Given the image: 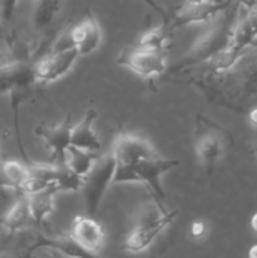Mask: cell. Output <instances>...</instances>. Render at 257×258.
<instances>
[{
	"label": "cell",
	"mask_w": 257,
	"mask_h": 258,
	"mask_svg": "<svg viewBox=\"0 0 257 258\" xmlns=\"http://www.w3.org/2000/svg\"><path fill=\"white\" fill-rule=\"evenodd\" d=\"M239 9L241 5L234 0L228 8L216 15L208 29L194 42L188 53L183 55L169 72L173 75H185L231 47L234 27L238 22Z\"/></svg>",
	"instance_id": "cell-3"
},
{
	"label": "cell",
	"mask_w": 257,
	"mask_h": 258,
	"mask_svg": "<svg viewBox=\"0 0 257 258\" xmlns=\"http://www.w3.org/2000/svg\"><path fill=\"white\" fill-rule=\"evenodd\" d=\"M3 160H4V159H3V156H2V153H0V164L3 163Z\"/></svg>",
	"instance_id": "cell-30"
},
{
	"label": "cell",
	"mask_w": 257,
	"mask_h": 258,
	"mask_svg": "<svg viewBox=\"0 0 257 258\" xmlns=\"http://www.w3.org/2000/svg\"><path fill=\"white\" fill-rule=\"evenodd\" d=\"M58 194L54 186L27 196L30 217L35 227H40L54 211V197Z\"/></svg>",
	"instance_id": "cell-17"
},
{
	"label": "cell",
	"mask_w": 257,
	"mask_h": 258,
	"mask_svg": "<svg viewBox=\"0 0 257 258\" xmlns=\"http://www.w3.org/2000/svg\"><path fill=\"white\" fill-rule=\"evenodd\" d=\"M3 185H5V186H10L9 184H8V183H0V186H3ZM10 188H12V186H10Z\"/></svg>",
	"instance_id": "cell-29"
},
{
	"label": "cell",
	"mask_w": 257,
	"mask_h": 258,
	"mask_svg": "<svg viewBox=\"0 0 257 258\" xmlns=\"http://www.w3.org/2000/svg\"><path fill=\"white\" fill-rule=\"evenodd\" d=\"M203 2H223V0H185V3L188 4H197V3H203Z\"/></svg>",
	"instance_id": "cell-28"
},
{
	"label": "cell",
	"mask_w": 257,
	"mask_h": 258,
	"mask_svg": "<svg viewBox=\"0 0 257 258\" xmlns=\"http://www.w3.org/2000/svg\"><path fill=\"white\" fill-rule=\"evenodd\" d=\"M249 226H251L252 231L257 234V212L251 217V221H249Z\"/></svg>",
	"instance_id": "cell-26"
},
{
	"label": "cell",
	"mask_w": 257,
	"mask_h": 258,
	"mask_svg": "<svg viewBox=\"0 0 257 258\" xmlns=\"http://www.w3.org/2000/svg\"><path fill=\"white\" fill-rule=\"evenodd\" d=\"M143 2H145L146 4H148L149 7H150L151 9L154 10V12L158 13V14L161 17V20H163V22H166V23L170 22V18L168 17V14H166V13H165V10H164L163 8L160 7V5L156 4V3L154 2V0H143Z\"/></svg>",
	"instance_id": "cell-25"
},
{
	"label": "cell",
	"mask_w": 257,
	"mask_h": 258,
	"mask_svg": "<svg viewBox=\"0 0 257 258\" xmlns=\"http://www.w3.org/2000/svg\"><path fill=\"white\" fill-rule=\"evenodd\" d=\"M70 237L88 256H96L105 247L106 234L102 226L95 217L77 216L73 219L70 229Z\"/></svg>",
	"instance_id": "cell-11"
},
{
	"label": "cell",
	"mask_w": 257,
	"mask_h": 258,
	"mask_svg": "<svg viewBox=\"0 0 257 258\" xmlns=\"http://www.w3.org/2000/svg\"><path fill=\"white\" fill-rule=\"evenodd\" d=\"M78 57H81L80 53L72 45H66L42 55L33 62L35 80L40 83H52L60 80L72 70Z\"/></svg>",
	"instance_id": "cell-8"
},
{
	"label": "cell",
	"mask_w": 257,
	"mask_h": 258,
	"mask_svg": "<svg viewBox=\"0 0 257 258\" xmlns=\"http://www.w3.org/2000/svg\"><path fill=\"white\" fill-rule=\"evenodd\" d=\"M96 159L97 158L95 156V153H91V151L83 150V149L71 145L68 148L67 153H66L65 165L71 171H73L76 175L83 179V176L92 168Z\"/></svg>",
	"instance_id": "cell-20"
},
{
	"label": "cell",
	"mask_w": 257,
	"mask_h": 258,
	"mask_svg": "<svg viewBox=\"0 0 257 258\" xmlns=\"http://www.w3.org/2000/svg\"><path fill=\"white\" fill-rule=\"evenodd\" d=\"M178 213V211L164 209L161 211L160 216L154 217L150 221H144L126 237L121 248L130 253H140L146 251L158 238L159 234L163 233L173 223Z\"/></svg>",
	"instance_id": "cell-9"
},
{
	"label": "cell",
	"mask_w": 257,
	"mask_h": 258,
	"mask_svg": "<svg viewBox=\"0 0 257 258\" xmlns=\"http://www.w3.org/2000/svg\"><path fill=\"white\" fill-rule=\"evenodd\" d=\"M232 3L233 2H229V0H223V2L219 3L203 2L197 3V4H188V3H185L170 18L169 27H170L171 32L174 33V30L188 27V25L209 22L216 15L223 12L226 8H228Z\"/></svg>",
	"instance_id": "cell-12"
},
{
	"label": "cell",
	"mask_w": 257,
	"mask_h": 258,
	"mask_svg": "<svg viewBox=\"0 0 257 258\" xmlns=\"http://www.w3.org/2000/svg\"><path fill=\"white\" fill-rule=\"evenodd\" d=\"M248 256L251 258H257V244H253V246L249 248Z\"/></svg>",
	"instance_id": "cell-27"
},
{
	"label": "cell",
	"mask_w": 257,
	"mask_h": 258,
	"mask_svg": "<svg viewBox=\"0 0 257 258\" xmlns=\"http://www.w3.org/2000/svg\"><path fill=\"white\" fill-rule=\"evenodd\" d=\"M0 23H2V17H0Z\"/></svg>",
	"instance_id": "cell-32"
},
{
	"label": "cell",
	"mask_w": 257,
	"mask_h": 258,
	"mask_svg": "<svg viewBox=\"0 0 257 258\" xmlns=\"http://www.w3.org/2000/svg\"><path fill=\"white\" fill-rule=\"evenodd\" d=\"M115 158V175L112 184H143L150 189L156 206L163 208L165 199L161 176L179 166L180 161L161 156L151 143L143 136L120 131L111 149Z\"/></svg>",
	"instance_id": "cell-1"
},
{
	"label": "cell",
	"mask_w": 257,
	"mask_h": 258,
	"mask_svg": "<svg viewBox=\"0 0 257 258\" xmlns=\"http://www.w3.org/2000/svg\"><path fill=\"white\" fill-rule=\"evenodd\" d=\"M32 224L33 221L30 217L27 196L18 194L17 201L13 203L5 216L0 218V227H3L9 236H14Z\"/></svg>",
	"instance_id": "cell-16"
},
{
	"label": "cell",
	"mask_w": 257,
	"mask_h": 258,
	"mask_svg": "<svg viewBox=\"0 0 257 258\" xmlns=\"http://www.w3.org/2000/svg\"><path fill=\"white\" fill-rule=\"evenodd\" d=\"M212 105L246 115L257 106V47H248L229 70L188 76Z\"/></svg>",
	"instance_id": "cell-2"
},
{
	"label": "cell",
	"mask_w": 257,
	"mask_h": 258,
	"mask_svg": "<svg viewBox=\"0 0 257 258\" xmlns=\"http://www.w3.org/2000/svg\"><path fill=\"white\" fill-rule=\"evenodd\" d=\"M35 80L33 62L13 60L0 63V95L9 97L10 107L14 115V122H19L20 106L28 100L33 90Z\"/></svg>",
	"instance_id": "cell-5"
},
{
	"label": "cell",
	"mask_w": 257,
	"mask_h": 258,
	"mask_svg": "<svg viewBox=\"0 0 257 258\" xmlns=\"http://www.w3.org/2000/svg\"><path fill=\"white\" fill-rule=\"evenodd\" d=\"M207 227L204 224V222L199 221V219H196L190 223V227H189V233H190V237L194 239H201L206 236Z\"/></svg>",
	"instance_id": "cell-24"
},
{
	"label": "cell",
	"mask_w": 257,
	"mask_h": 258,
	"mask_svg": "<svg viewBox=\"0 0 257 258\" xmlns=\"http://www.w3.org/2000/svg\"><path fill=\"white\" fill-rule=\"evenodd\" d=\"M171 35H173V32L170 30L169 23L163 22L159 27H155L144 33L138 42V45L146 48V49L166 52Z\"/></svg>",
	"instance_id": "cell-21"
},
{
	"label": "cell",
	"mask_w": 257,
	"mask_h": 258,
	"mask_svg": "<svg viewBox=\"0 0 257 258\" xmlns=\"http://www.w3.org/2000/svg\"><path fill=\"white\" fill-rule=\"evenodd\" d=\"M72 127V116L67 113L57 125H40L34 130L35 136L42 141L49 154L50 163L65 164L66 153L71 146Z\"/></svg>",
	"instance_id": "cell-10"
},
{
	"label": "cell",
	"mask_w": 257,
	"mask_h": 258,
	"mask_svg": "<svg viewBox=\"0 0 257 258\" xmlns=\"http://www.w3.org/2000/svg\"><path fill=\"white\" fill-rule=\"evenodd\" d=\"M257 39V9H249L246 17L238 19L233 30L231 48L242 52Z\"/></svg>",
	"instance_id": "cell-18"
},
{
	"label": "cell",
	"mask_w": 257,
	"mask_h": 258,
	"mask_svg": "<svg viewBox=\"0 0 257 258\" xmlns=\"http://www.w3.org/2000/svg\"><path fill=\"white\" fill-rule=\"evenodd\" d=\"M98 112L96 108H88L77 125H73L71 133V145L83 150L97 153L101 149V141L93 128V123L97 120Z\"/></svg>",
	"instance_id": "cell-14"
},
{
	"label": "cell",
	"mask_w": 257,
	"mask_h": 258,
	"mask_svg": "<svg viewBox=\"0 0 257 258\" xmlns=\"http://www.w3.org/2000/svg\"><path fill=\"white\" fill-rule=\"evenodd\" d=\"M0 168H2L3 175H4L7 183L15 191H18V189L30 176V170L28 164H23L18 160H13V159L3 160V163L0 164Z\"/></svg>",
	"instance_id": "cell-22"
},
{
	"label": "cell",
	"mask_w": 257,
	"mask_h": 258,
	"mask_svg": "<svg viewBox=\"0 0 257 258\" xmlns=\"http://www.w3.org/2000/svg\"><path fill=\"white\" fill-rule=\"evenodd\" d=\"M231 136L222 126L198 113L194 121V151L199 163L211 174L229 146Z\"/></svg>",
	"instance_id": "cell-4"
},
{
	"label": "cell",
	"mask_w": 257,
	"mask_h": 258,
	"mask_svg": "<svg viewBox=\"0 0 257 258\" xmlns=\"http://www.w3.org/2000/svg\"><path fill=\"white\" fill-rule=\"evenodd\" d=\"M102 32L92 10L88 9L82 19L70 32V44L78 50L80 55H88L101 44Z\"/></svg>",
	"instance_id": "cell-13"
},
{
	"label": "cell",
	"mask_w": 257,
	"mask_h": 258,
	"mask_svg": "<svg viewBox=\"0 0 257 258\" xmlns=\"http://www.w3.org/2000/svg\"><path fill=\"white\" fill-rule=\"evenodd\" d=\"M115 169V158L110 151L96 159L92 168L83 176L81 189L85 198L86 214L96 217L98 213L108 188L112 185Z\"/></svg>",
	"instance_id": "cell-6"
},
{
	"label": "cell",
	"mask_w": 257,
	"mask_h": 258,
	"mask_svg": "<svg viewBox=\"0 0 257 258\" xmlns=\"http://www.w3.org/2000/svg\"><path fill=\"white\" fill-rule=\"evenodd\" d=\"M116 63L127 68L135 75L145 78L149 82L158 76H163L168 71L166 52L151 50L136 45L125 47L117 55Z\"/></svg>",
	"instance_id": "cell-7"
},
{
	"label": "cell",
	"mask_w": 257,
	"mask_h": 258,
	"mask_svg": "<svg viewBox=\"0 0 257 258\" xmlns=\"http://www.w3.org/2000/svg\"><path fill=\"white\" fill-rule=\"evenodd\" d=\"M38 249L54 251L55 253L66 257H88V254L73 242L70 234L62 237H47L42 233H38L34 242L28 247L27 254H32Z\"/></svg>",
	"instance_id": "cell-15"
},
{
	"label": "cell",
	"mask_w": 257,
	"mask_h": 258,
	"mask_svg": "<svg viewBox=\"0 0 257 258\" xmlns=\"http://www.w3.org/2000/svg\"><path fill=\"white\" fill-rule=\"evenodd\" d=\"M18 0H0V17L2 23L10 24L14 19Z\"/></svg>",
	"instance_id": "cell-23"
},
{
	"label": "cell",
	"mask_w": 257,
	"mask_h": 258,
	"mask_svg": "<svg viewBox=\"0 0 257 258\" xmlns=\"http://www.w3.org/2000/svg\"><path fill=\"white\" fill-rule=\"evenodd\" d=\"M63 0H33V27L35 32L47 29L62 9Z\"/></svg>",
	"instance_id": "cell-19"
},
{
	"label": "cell",
	"mask_w": 257,
	"mask_h": 258,
	"mask_svg": "<svg viewBox=\"0 0 257 258\" xmlns=\"http://www.w3.org/2000/svg\"><path fill=\"white\" fill-rule=\"evenodd\" d=\"M2 60H3V54H2V52H0V63H2Z\"/></svg>",
	"instance_id": "cell-31"
}]
</instances>
